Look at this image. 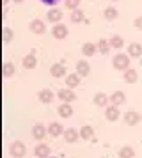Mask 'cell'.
I'll list each match as a JSON object with an SVG mask.
<instances>
[{"label":"cell","instance_id":"6da1fadb","mask_svg":"<svg viewBox=\"0 0 142 158\" xmlns=\"http://www.w3.org/2000/svg\"><path fill=\"white\" fill-rule=\"evenodd\" d=\"M112 66L115 68V69L126 71L128 66H130V55H126V53H117V55L112 59Z\"/></svg>","mask_w":142,"mask_h":158},{"label":"cell","instance_id":"7a4b0ae2","mask_svg":"<svg viewBox=\"0 0 142 158\" xmlns=\"http://www.w3.org/2000/svg\"><path fill=\"white\" fill-rule=\"evenodd\" d=\"M25 151H27V148H25V144L20 142V140H16V142L11 144V155H13L14 158H21L25 155Z\"/></svg>","mask_w":142,"mask_h":158},{"label":"cell","instance_id":"3957f363","mask_svg":"<svg viewBox=\"0 0 142 158\" xmlns=\"http://www.w3.org/2000/svg\"><path fill=\"white\" fill-rule=\"evenodd\" d=\"M57 96H59V100H62L64 103H71V101L77 98V94L73 93V89H69V87H68V89H61Z\"/></svg>","mask_w":142,"mask_h":158},{"label":"cell","instance_id":"277c9868","mask_svg":"<svg viewBox=\"0 0 142 158\" xmlns=\"http://www.w3.org/2000/svg\"><path fill=\"white\" fill-rule=\"evenodd\" d=\"M105 117L108 119V121H117L121 117V112H119V108H117V105H110V107L105 110Z\"/></svg>","mask_w":142,"mask_h":158},{"label":"cell","instance_id":"5b68a950","mask_svg":"<svg viewBox=\"0 0 142 158\" xmlns=\"http://www.w3.org/2000/svg\"><path fill=\"white\" fill-rule=\"evenodd\" d=\"M52 34H53V37H57V39H64V37H68V27L62 25V23H57L55 27L52 29Z\"/></svg>","mask_w":142,"mask_h":158},{"label":"cell","instance_id":"8992f818","mask_svg":"<svg viewBox=\"0 0 142 158\" xmlns=\"http://www.w3.org/2000/svg\"><path fill=\"white\" fill-rule=\"evenodd\" d=\"M34 153L37 158H50V146H46V144H37Z\"/></svg>","mask_w":142,"mask_h":158},{"label":"cell","instance_id":"52a82bcc","mask_svg":"<svg viewBox=\"0 0 142 158\" xmlns=\"http://www.w3.org/2000/svg\"><path fill=\"white\" fill-rule=\"evenodd\" d=\"M48 133H50V137H61V135H64L62 124H61V123H52V124L48 126Z\"/></svg>","mask_w":142,"mask_h":158},{"label":"cell","instance_id":"ba28073f","mask_svg":"<svg viewBox=\"0 0 142 158\" xmlns=\"http://www.w3.org/2000/svg\"><path fill=\"white\" fill-rule=\"evenodd\" d=\"M140 119H142L140 114H137V112H133V110H130V112H126V114H124V123H126V124H130V126L137 124Z\"/></svg>","mask_w":142,"mask_h":158},{"label":"cell","instance_id":"9c48e42d","mask_svg":"<svg viewBox=\"0 0 142 158\" xmlns=\"http://www.w3.org/2000/svg\"><path fill=\"white\" fill-rule=\"evenodd\" d=\"M89 71H91V66L87 64L85 60H78L77 62V73L78 75H80V77H87Z\"/></svg>","mask_w":142,"mask_h":158},{"label":"cell","instance_id":"30bf717a","mask_svg":"<svg viewBox=\"0 0 142 158\" xmlns=\"http://www.w3.org/2000/svg\"><path fill=\"white\" fill-rule=\"evenodd\" d=\"M37 98H39V101H43V103H52L55 96H53V93H52L50 89H44V91H39Z\"/></svg>","mask_w":142,"mask_h":158},{"label":"cell","instance_id":"8fae6325","mask_svg":"<svg viewBox=\"0 0 142 158\" xmlns=\"http://www.w3.org/2000/svg\"><path fill=\"white\" fill-rule=\"evenodd\" d=\"M128 55H130V57H140L142 55V44L132 43L128 46Z\"/></svg>","mask_w":142,"mask_h":158},{"label":"cell","instance_id":"7c38bea8","mask_svg":"<svg viewBox=\"0 0 142 158\" xmlns=\"http://www.w3.org/2000/svg\"><path fill=\"white\" fill-rule=\"evenodd\" d=\"M78 84H80V75H78V73H71V75L66 77V85L69 87V89L77 87Z\"/></svg>","mask_w":142,"mask_h":158},{"label":"cell","instance_id":"4fadbf2b","mask_svg":"<svg viewBox=\"0 0 142 158\" xmlns=\"http://www.w3.org/2000/svg\"><path fill=\"white\" fill-rule=\"evenodd\" d=\"M124 101H126V96H124V93H121V91H117V93H114L112 96H110V103H112V105H117V107H119Z\"/></svg>","mask_w":142,"mask_h":158},{"label":"cell","instance_id":"5bb4252c","mask_svg":"<svg viewBox=\"0 0 142 158\" xmlns=\"http://www.w3.org/2000/svg\"><path fill=\"white\" fill-rule=\"evenodd\" d=\"M30 30H32L34 34H43V32L46 30V25H44L41 20H34V22L30 23Z\"/></svg>","mask_w":142,"mask_h":158},{"label":"cell","instance_id":"9a60e30c","mask_svg":"<svg viewBox=\"0 0 142 158\" xmlns=\"http://www.w3.org/2000/svg\"><path fill=\"white\" fill-rule=\"evenodd\" d=\"M44 135H46V128L43 124H36L34 128H32V137H34L36 140H41Z\"/></svg>","mask_w":142,"mask_h":158},{"label":"cell","instance_id":"2e32d148","mask_svg":"<svg viewBox=\"0 0 142 158\" xmlns=\"http://www.w3.org/2000/svg\"><path fill=\"white\" fill-rule=\"evenodd\" d=\"M61 20H62V11H61V9H52V11L48 13V22H52V23L57 25Z\"/></svg>","mask_w":142,"mask_h":158},{"label":"cell","instance_id":"e0dca14e","mask_svg":"<svg viewBox=\"0 0 142 158\" xmlns=\"http://www.w3.org/2000/svg\"><path fill=\"white\" fill-rule=\"evenodd\" d=\"M50 73H52V77L61 78V77L66 75V68H64L62 64H53V66H52V69H50Z\"/></svg>","mask_w":142,"mask_h":158},{"label":"cell","instance_id":"ac0fdd59","mask_svg":"<svg viewBox=\"0 0 142 158\" xmlns=\"http://www.w3.org/2000/svg\"><path fill=\"white\" fill-rule=\"evenodd\" d=\"M137 78H139V73L135 71L133 68H128L126 71H124V80H126L128 84H133V82H137Z\"/></svg>","mask_w":142,"mask_h":158},{"label":"cell","instance_id":"d6986e66","mask_svg":"<svg viewBox=\"0 0 142 158\" xmlns=\"http://www.w3.org/2000/svg\"><path fill=\"white\" fill-rule=\"evenodd\" d=\"M36 64H37V60H36V55H34V53H28V55H25V57H23V66H25L27 69H32V68H36Z\"/></svg>","mask_w":142,"mask_h":158},{"label":"cell","instance_id":"ffe728a7","mask_svg":"<svg viewBox=\"0 0 142 158\" xmlns=\"http://www.w3.org/2000/svg\"><path fill=\"white\" fill-rule=\"evenodd\" d=\"M85 20V15L82 9H75V11H71V22L73 23H82Z\"/></svg>","mask_w":142,"mask_h":158},{"label":"cell","instance_id":"44dd1931","mask_svg":"<svg viewBox=\"0 0 142 158\" xmlns=\"http://www.w3.org/2000/svg\"><path fill=\"white\" fill-rule=\"evenodd\" d=\"M108 101H110V98H108L106 94H103V93H98L96 96H94V103H96L98 107H106Z\"/></svg>","mask_w":142,"mask_h":158},{"label":"cell","instance_id":"7402d4cb","mask_svg":"<svg viewBox=\"0 0 142 158\" xmlns=\"http://www.w3.org/2000/svg\"><path fill=\"white\" fill-rule=\"evenodd\" d=\"M71 114H73V108H71L69 103H62L59 107V115L61 117H71Z\"/></svg>","mask_w":142,"mask_h":158},{"label":"cell","instance_id":"603a6c76","mask_svg":"<svg viewBox=\"0 0 142 158\" xmlns=\"http://www.w3.org/2000/svg\"><path fill=\"white\" fill-rule=\"evenodd\" d=\"M78 137H80V133H78L77 130H73V128H69V130H64V139L68 140V142H75Z\"/></svg>","mask_w":142,"mask_h":158},{"label":"cell","instance_id":"cb8c5ba5","mask_svg":"<svg viewBox=\"0 0 142 158\" xmlns=\"http://www.w3.org/2000/svg\"><path fill=\"white\" fill-rule=\"evenodd\" d=\"M108 43H110V48H115V50H119V48H123L124 41H123V37H121V36H112L110 39H108Z\"/></svg>","mask_w":142,"mask_h":158},{"label":"cell","instance_id":"d4e9b609","mask_svg":"<svg viewBox=\"0 0 142 158\" xmlns=\"http://www.w3.org/2000/svg\"><path fill=\"white\" fill-rule=\"evenodd\" d=\"M92 135H94V130H92V126H89V124L82 126V130H80V137H82V139L89 140V139H92Z\"/></svg>","mask_w":142,"mask_h":158},{"label":"cell","instance_id":"484cf974","mask_svg":"<svg viewBox=\"0 0 142 158\" xmlns=\"http://www.w3.org/2000/svg\"><path fill=\"white\" fill-rule=\"evenodd\" d=\"M98 50V46L92 43H85L84 46H82V53L84 55H87V57H91V55H94V52Z\"/></svg>","mask_w":142,"mask_h":158},{"label":"cell","instance_id":"4316f807","mask_svg":"<svg viewBox=\"0 0 142 158\" xmlns=\"http://www.w3.org/2000/svg\"><path fill=\"white\" fill-rule=\"evenodd\" d=\"M119 156H121V158H133V156H135L133 148H130V146H124V148H121Z\"/></svg>","mask_w":142,"mask_h":158},{"label":"cell","instance_id":"83f0119b","mask_svg":"<svg viewBox=\"0 0 142 158\" xmlns=\"http://www.w3.org/2000/svg\"><path fill=\"white\" fill-rule=\"evenodd\" d=\"M14 73V64L13 62H6V64L2 66V75L4 77H11Z\"/></svg>","mask_w":142,"mask_h":158},{"label":"cell","instance_id":"f1b7e54d","mask_svg":"<svg viewBox=\"0 0 142 158\" xmlns=\"http://www.w3.org/2000/svg\"><path fill=\"white\" fill-rule=\"evenodd\" d=\"M96 46H98L99 53H108V50H110V43L105 41V39H99V43L96 44Z\"/></svg>","mask_w":142,"mask_h":158},{"label":"cell","instance_id":"f546056e","mask_svg":"<svg viewBox=\"0 0 142 158\" xmlns=\"http://www.w3.org/2000/svg\"><path fill=\"white\" fill-rule=\"evenodd\" d=\"M117 15H119V13H117V9L115 7H106L105 9V18L106 20H115Z\"/></svg>","mask_w":142,"mask_h":158},{"label":"cell","instance_id":"4dcf8cb0","mask_svg":"<svg viewBox=\"0 0 142 158\" xmlns=\"http://www.w3.org/2000/svg\"><path fill=\"white\" fill-rule=\"evenodd\" d=\"M2 36H4V41H6V43H9V41L13 39V30L9 29V27H4V30H2Z\"/></svg>","mask_w":142,"mask_h":158},{"label":"cell","instance_id":"1f68e13d","mask_svg":"<svg viewBox=\"0 0 142 158\" xmlns=\"http://www.w3.org/2000/svg\"><path fill=\"white\" fill-rule=\"evenodd\" d=\"M78 6H80V0H66V7L71 9V11H75Z\"/></svg>","mask_w":142,"mask_h":158},{"label":"cell","instance_id":"d6a6232c","mask_svg":"<svg viewBox=\"0 0 142 158\" xmlns=\"http://www.w3.org/2000/svg\"><path fill=\"white\" fill-rule=\"evenodd\" d=\"M39 2H43V4H46V6H55L59 0H39Z\"/></svg>","mask_w":142,"mask_h":158},{"label":"cell","instance_id":"836d02e7","mask_svg":"<svg viewBox=\"0 0 142 158\" xmlns=\"http://www.w3.org/2000/svg\"><path fill=\"white\" fill-rule=\"evenodd\" d=\"M135 27L137 29H142V18H135Z\"/></svg>","mask_w":142,"mask_h":158},{"label":"cell","instance_id":"e575fe53","mask_svg":"<svg viewBox=\"0 0 142 158\" xmlns=\"http://www.w3.org/2000/svg\"><path fill=\"white\" fill-rule=\"evenodd\" d=\"M14 2H23V0H14Z\"/></svg>","mask_w":142,"mask_h":158},{"label":"cell","instance_id":"d590c367","mask_svg":"<svg viewBox=\"0 0 142 158\" xmlns=\"http://www.w3.org/2000/svg\"><path fill=\"white\" fill-rule=\"evenodd\" d=\"M4 4H7V0H4Z\"/></svg>","mask_w":142,"mask_h":158},{"label":"cell","instance_id":"8d00e7d4","mask_svg":"<svg viewBox=\"0 0 142 158\" xmlns=\"http://www.w3.org/2000/svg\"><path fill=\"white\" fill-rule=\"evenodd\" d=\"M50 158H55V156H50Z\"/></svg>","mask_w":142,"mask_h":158},{"label":"cell","instance_id":"74e56055","mask_svg":"<svg viewBox=\"0 0 142 158\" xmlns=\"http://www.w3.org/2000/svg\"><path fill=\"white\" fill-rule=\"evenodd\" d=\"M140 117H142V115H140Z\"/></svg>","mask_w":142,"mask_h":158}]
</instances>
